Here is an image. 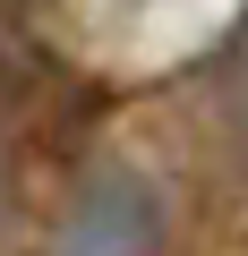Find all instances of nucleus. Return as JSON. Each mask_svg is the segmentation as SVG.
I'll list each match as a JSON object with an SVG mask.
<instances>
[{"label": "nucleus", "mask_w": 248, "mask_h": 256, "mask_svg": "<svg viewBox=\"0 0 248 256\" xmlns=\"http://www.w3.org/2000/svg\"><path fill=\"white\" fill-rule=\"evenodd\" d=\"M163 205L137 171H94L60 222V256H154Z\"/></svg>", "instance_id": "nucleus-1"}]
</instances>
